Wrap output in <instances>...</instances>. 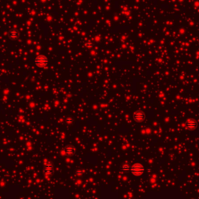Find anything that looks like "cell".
<instances>
[{
	"label": "cell",
	"instance_id": "6da1fadb",
	"mask_svg": "<svg viewBox=\"0 0 199 199\" xmlns=\"http://www.w3.org/2000/svg\"><path fill=\"white\" fill-rule=\"evenodd\" d=\"M34 62L39 68H45L48 64V59L45 55H38L34 58Z\"/></svg>",
	"mask_w": 199,
	"mask_h": 199
},
{
	"label": "cell",
	"instance_id": "7a4b0ae2",
	"mask_svg": "<svg viewBox=\"0 0 199 199\" xmlns=\"http://www.w3.org/2000/svg\"><path fill=\"white\" fill-rule=\"evenodd\" d=\"M130 171L134 176H141L143 174L145 171V168L141 163L136 162L130 167Z\"/></svg>",
	"mask_w": 199,
	"mask_h": 199
},
{
	"label": "cell",
	"instance_id": "3957f363",
	"mask_svg": "<svg viewBox=\"0 0 199 199\" xmlns=\"http://www.w3.org/2000/svg\"><path fill=\"white\" fill-rule=\"evenodd\" d=\"M134 119L136 122H142L145 119V113L142 110H137L134 114Z\"/></svg>",
	"mask_w": 199,
	"mask_h": 199
},
{
	"label": "cell",
	"instance_id": "277c9868",
	"mask_svg": "<svg viewBox=\"0 0 199 199\" xmlns=\"http://www.w3.org/2000/svg\"><path fill=\"white\" fill-rule=\"evenodd\" d=\"M186 126L188 129H194L195 128H197L198 126V124L197 122H195L194 120L193 119H189L187 120V122H186Z\"/></svg>",
	"mask_w": 199,
	"mask_h": 199
},
{
	"label": "cell",
	"instance_id": "5b68a950",
	"mask_svg": "<svg viewBox=\"0 0 199 199\" xmlns=\"http://www.w3.org/2000/svg\"><path fill=\"white\" fill-rule=\"evenodd\" d=\"M44 173L47 175H52L53 174V166L52 164L48 163L45 165L44 169Z\"/></svg>",
	"mask_w": 199,
	"mask_h": 199
},
{
	"label": "cell",
	"instance_id": "8992f818",
	"mask_svg": "<svg viewBox=\"0 0 199 199\" xmlns=\"http://www.w3.org/2000/svg\"><path fill=\"white\" fill-rule=\"evenodd\" d=\"M9 37L12 39H16L19 37V33L16 30H11L9 32Z\"/></svg>",
	"mask_w": 199,
	"mask_h": 199
},
{
	"label": "cell",
	"instance_id": "52a82bcc",
	"mask_svg": "<svg viewBox=\"0 0 199 199\" xmlns=\"http://www.w3.org/2000/svg\"><path fill=\"white\" fill-rule=\"evenodd\" d=\"M75 152V148L72 146H67L64 149V153L66 155H72Z\"/></svg>",
	"mask_w": 199,
	"mask_h": 199
},
{
	"label": "cell",
	"instance_id": "ba28073f",
	"mask_svg": "<svg viewBox=\"0 0 199 199\" xmlns=\"http://www.w3.org/2000/svg\"><path fill=\"white\" fill-rule=\"evenodd\" d=\"M122 170H124V171H126V170H130V167H129V166H128V165H124V166H122Z\"/></svg>",
	"mask_w": 199,
	"mask_h": 199
}]
</instances>
